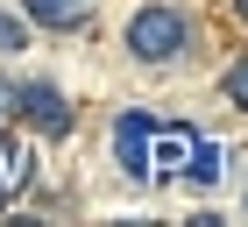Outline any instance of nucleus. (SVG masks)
I'll return each instance as SVG.
<instances>
[{
    "mask_svg": "<svg viewBox=\"0 0 248 227\" xmlns=\"http://www.w3.org/2000/svg\"><path fill=\"white\" fill-rule=\"evenodd\" d=\"M128 50L142 57V64H170V57L191 50V21L177 15V7H142V15L128 21Z\"/></svg>",
    "mask_w": 248,
    "mask_h": 227,
    "instance_id": "f257e3e1",
    "label": "nucleus"
},
{
    "mask_svg": "<svg viewBox=\"0 0 248 227\" xmlns=\"http://www.w3.org/2000/svg\"><path fill=\"white\" fill-rule=\"evenodd\" d=\"M15 114H21L36 135H50V142H57V135H71V121H78V107L57 93V85H50V78H29V85H15Z\"/></svg>",
    "mask_w": 248,
    "mask_h": 227,
    "instance_id": "f03ea898",
    "label": "nucleus"
},
{
    "mask_svg": "<svg viewBox=\"0 0 248 227\" xmlns=\"http://www.w3.org/2000/svg\"><path fill=\"white\" fill-rule=\"evenodd\" d=\"M114 156H121V170H128V178H135V185H149V178H156V121H149V114H121V121H114Z\"/></svg>",
    "mask_w": 248,
    "mask_h": 227,
    "instance_id": "7ed1b4c3",
    "label": "nucleus"
},
{
    "mask_svg": "<svg viewBox=\"0 0 248 227\" xmlns=\"http://www.w3.org/2000/svg\"><path fill=\"white\" fill-rule=\"evenodd\" d=\"M29 178H36V149L15 142V135H0V206H15L29 192Z\"/></svg>",
    "mask_w": 248,
    "mask_h": 227,
    "instance_id": "20e7f679",
    "label": "nucleus"
},
{
    "mask_svg": "<svg viewBox=\"0 0 248 227\" xmlns=\"http://www.w3.org/2000/svg\"><path fill=\"white\" fill-rule=\"evenodd\" d=\"M21 15L43 21V29H78V21L93 15V0H21Z\"/></svg>",
    "mask_w": 248,
    "mask_h": 227,
    "instance_id": "39448f33",
    "label": "nucleus"
},
{
    "mask_svg": "<svg viewBox=\"0 0 248 227\" xmlns=\"http://www.w3.org/2000/svg\"><path fill=\"white\" fill-rule=\"evenodd\" d=\"M185 156H191V163H185V170H191V185H220V149H213V142H199V135H191V149H185Z\"/></svg>",
    "mask_w": 248,
    "mask_h": 227,
    "instance_id": "423d86ee",
    "label": "nucleus"
},
{
    "mask_svg": "<svg viewBox=\"0 0 248 227\" xmlns=\"http://www.w3.org/2000/svg\"><path fill=\"white\" fill-rule=\"evenodd\" d=\"M0 50H29V29H21L7 7H0Z\"/></svg>",
    "mask_w": 248,
    "mask_h": 227,
    "instance_id": "0eeeda50",
    "label": "nucleus"
},
{
    "mask_svg": "<svg viewBox=\"0 0 248 227\" xmlns=\"http://www.w3.org/2000/svg\"><path fill=\"white\" fill-rule=\"evenodd\" d=\"M227 99H234V107H248V50H241V64L227 71Z\"/></svg>",
    "mask_w": 248,
    "mask_h": 227,
    "instance_id": "6e6552de",
    "label": "nucleus"
},
{
    "mask_svg": "<svg viewBox=\"0 0 248 227\" xmlns=\"http://www.w3.org/2000/svg\"><path fill=\"white\" fill-rule=\"evenodd\" d=\"M0 114H15V78H0Z\"/></svg>",
    "mask_w": 248,
    "mask_h": 227,
    "instance_id": "1a4fd4ad",
    "label": "nucleus"
},
{
    "mask_svg": "<svg viewBox=\"0 0 248 227\" xmlns=\"http://www.w3.org/2000/svg\"><path fill=\"white\" fill-rule=\"evenodd\" d=\"M234 15H241V21H248V0H234Z\"/></svg>",
    "mask_w": 248,
    "mask_h": 227,
    "instance_id": "9d476101",
    "label": "nucleus"
}]
</instances>
